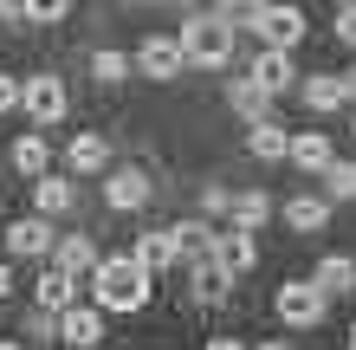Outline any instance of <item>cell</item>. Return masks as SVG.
<instances>
[{
    "instance_id": "obj_33",
    "label": "cell",
    "mask_w": 356,
    "mask_h": 350,
    "mask_svg": "<svg viewBox=\"0 0 356 350\" xmlns=\"http://www.w3.org/2000/svg\"><path fill=\"white\" fill-rule=\"evenodd\" d=\"M207 350H246V344H234V337H214V344H207Z\"/></svg>"
},
{
    "instance_id": "obj_14",
    "label": "cell",
    "mask_w": 356,
    "mask_h": 350,
    "mask_svg": "<svg viewBox=\"0 0 356 350\" xmlns=\"http://www.w3.org/2000/svg\"><path fill=\"white\" fill-rule=\"evenodd\" d=\"M330 221V195H285V228L291 234H318Z\"/></svg>"
},
{
    "instance_id": "obj_39",
    "label": "cell",
    "mask_w": 356,
    "mask_h": 350,
    "mask_svg": "<svg viewBox=\"0 0 356 350\" xmlns=\"http://www.w3.org/2000/svg\"><path fill=\"white\" fill-rule=\"evenodd\" d=\"M169 7H181V0H169Z\"/></svg>"
},
{
    "instance_id": "obj_23",
    "label": "cell",
    "mask_w": 356,
    "mask_h": 350,
    "mask_svg": "<svg viewBox=\"0 0 356 350\" xmlns=\"http://www.w3.org/2000/svg\"><path fill=\"white\" fill-rule=\"evenodd\" d=\"M311 285H318L324 299H343V292H356V266H350L343 253H330V260H318V273H311Z\"/></svg>"
},
{
    "instance_id": "obj_22",
    "label": "cell",
    "mask_w": 356,
    "mask_h": 350,
    "mask_svg": "<svg viewBox=\"0 0 356 350\" xmlns=\"http://www.w3.org/2000/svg\"><path fill=\"white\" fill-rule=\"evenodd\" d=\"M169 234H175V253H181V260L214 253V240H220V234H214V221H201V214H195V221H175Z\"/></svg>"
},
{
    "instance_id": "obj_32",
    "label": "cell",
    "mask_w": 356,
    "mask_h": 350,
    "mask_svg": "<svg viewBox=\"0 0 356 350\" xmlns=\"http://www.w3.org/2000/svg\"><path fill=\"white\" fill-rule=\"evenodd\" d=\"M7 299H13V266L0 260V305H7Z\"/></svg>"
},
{
    "instance_id": "obj_9",
    "label": "cell",
    "mask_w": 356,
    "mask_h": 350,
    "mask_svg": "<svg viewBox=\"0 0 356 350\" xmlns=\"http://www.w3.org/2000/svg\"><path fill=\"white\" fill-rule=\"evenodd\" d=\"M104 208H117V214L149 208V175L143 169H104Z\"/></svg>"
},
{
    "instance_id": "obj_7",
    "label": "cell",
    "mask_w": 356,
    "mask_h": 350,
    "mask_svg": "<svg viewBox=\"0 0 356 350\" xmlns=\"http://www.w3.org/2000/svg\"><path fill=\"white\" fill-rule=\"evenodd\" d=\"M58 344H65V350H97L104 344V305L72 299L65 312H58Z\"/></svg>"
},
{
    "instance_id": "obj_3",
    "label": "cell",
    "mask_w": 356,
    "mask_h": 350,
    "mask_svg": "<svg viewBox=\"0 0 356 350\" xmlns=\"http://www.w3.org/2000/svg\"><path fill=\"white\" fill-rule=\"evenodd\" d=\"M272 312H279V324H291V331H311V324H324L330 299L311 279H285L279 292H272Z\"/></svg>"
},
{
    "instance_id": "obj_28",
    "label": "cell",
    "mask_w": 356,
    "mask_h": 350,
    "mask_svg": "<svg viewBox=\"0 0 356 350\" xmlns=\"http://www.w3.org/2000/svg\"><path fill=\"white\" fill-rule=\"evenodd\" d=\"M91 78H97V85H123V78H130V58H123V52H97Z\"/></svg>"
},
{
    "instance_id": "obj_21",
    "label": "cell",
    "mask_w": 356,
    "mask_h": 350,
    "mask_svg": "<svg viewBox=\"0 0 356 350\" xmlns=\"http://www.w3.org/2000/svg\"><path fill=\"white\" fill-rule=\"evenodd\" d=\"M72 299H78V279L65 273V266H52V273H39V285H33V305H46V312H65Z\"/></svg>"
},
{
    "instance_id": "obj_15",
    "label": "cell",
    "mask_w": 356,
    "mask_h": 350,
    "mask_svg": "<svg viewBox=\"0 0 356 350\" xmlns=\"http://www.w3.org/2000/svg\"><path fill=\"white\" fill-rule=\"evenodd\" d=\"M214 260L227 266V273H253V260H259V240L246 234V228H227V234L214 240Z\"/></svg>"
},
{
    "instance_id": "obj_25",
    "label": "cell",
    "mask_w": 356,
    "mask_h": 350,
    "mask_svg": "<svg viewBox=\"0 0 356 350\" xmlns=\"http://www.w3.org/2000/svg\"><path fill=\"white\" fill-rule=\"evenodd\" d=\"M7 162L33 182V175H46V169H52V150H46L39 136H13V143H7Z\"/></svg>"
},
{
    "instance_id": "obj_1",
    "label": "cell",
    "mask_w": 356,
    "mask_h": 350,
    "mask_svg": "<svg viewBox=\"0 0 356 350\" xmlns=\"http://www.w3.org/2000/svg\"><path fill=\"white\" fill-rule=\"evenodd\" d=\"M91 305L104 312H143L149 305V266H136L130 253H111L91 266Z\"/></svg>"
},
{
    "instance_id": "obj_5",
    "label": "cell",
    "mask_w": 356,
    "mask_h": 350,
    "mask_svg": "<svg viewBox=\"0 0 356 350\" xmlns=\"http://www.w3.org/2000/svg\"><path fill=\"white\" fill-rule=\"evenodd\" d=\"M19 111H26L33 123H58V117L72 111V91H65V78H52V72L26 78V85H19Z\"/></svg>"
},
{
    "instance_id": "obj_30",
    "label": "cell",
    "mask_w": 356,
    "mask_h": 350,
    "mask_svg": "<svg viewBox=\"0 0 356 350\" xmlns=\"http://www.w3.org/2000/svg\"><path fill=\"white\" fill-rule=\"evenodd\" d=\"M330 33H337L343 46L356 52V0H337V19H330Z\"/></svg>"
},
{
    "instance_id": "obj_8",
    "label": "cell",
    "mask_w": 356,
    "mask_h": 350,
    "mask_svg": "<svg viewBox=\"0 0 356 350\" xmlns=\"http://www.w3.org/2000/svg\"><path fill=\"white\" fill-rule=\"evenodd\" d=\"M0 246H7L13 260H46L52 253V221L46 214H19V221H7Z\"/></svg>"
},
{
    "instance_id": "obj_11",
    "label": "cell",
    "mask_w": 356,
    "mask_h": 350,
    "mask_svg": "<svg viewBox=\"0 0 356 350\" xmlns=\"http://www.w3.org/2000/svg\"><path fill=\"white\" fill-rule=\"evenodd\" d=\"M72 201H78V175H33V214H72Z\"/></svg>"
},
{
    "instance_id": "obj_12",
    "label": "cell",
    "mask_w": 356,
    "mask_h": 350,
    "mask_svg": "<svg viewBox=\"0 0 356 350\" xmlns=\"http://www.w3.org/2000/svg\"><path fill=\"white\" fill-rule=\"evenodd\" d=\"M65 169H72V175H104V169H111V143H104L97 130L72 136V143H65Z\"/></svg>"
},
{
    "instance_id": "obj_26",
    "label": "cell",
    "mask_w": 356,
    "mask_h": 350,
    "mask_svg": "<svg viewBox=\"0 0 356 350\" xmlns=\"http://www.w3.org/2000/svg\"><path fill=\"white\" fill-rule=\"evenodd\" d=\"M227 104H234V111H240L246 123H259V117L272 111V91H259L253 78H234V85H227Z\"/></svg>"
},
{
    "instance_id": "obj_31",
    "label": "cell",
    "mask_w": 356,
    "mask_h": 350,
    "mask_svg": "<svg viewBox=\"0 0 356 350\" xmlns=\"http://www.w3.org/2000/svg\"><path fill=\"white\" fill-rule=\"evenodd\" d=\"M7 111H19V78L0 72V117H7Z\"/></svg>"
},
{
    "instance_id": "obj_35",
    "label": "cell",
    "mask_w": 356,
    "mask_h": 350,
    "mask_svg": "<svg viewBox=\"0 0 356 350\" xmlns=\"http://www.w3.org/2000/svg\"><path fill=\"white\" fill-rule=\"evenodd\" d=\"M214 7H220V13H234V0H214Z\"/></svg>"
},
{
    "instance_id": "obj_18",
    "label": "cell",
    "mask_w": 356,
    "mask_h": 350,
    "mask_svg": "<svg viewBox=\"0 0 356 350\" xmlns=\"http://www.w3.org/2000/svg\"><path fill=\"white\" fill-rule=\"evenodd\" d=\"M52 266H65V273H91L97 266V240L91 234H65V240H52Z\"/></svg>"
},
{
    "instance_id": "obj_36",
    "label": "cell",
    "mask_w": 356,
    "mask_h": 350,
    "mask_svg": "<svg viewBox=\"0 0 356 350\" xmlns=\"http://www.w3.org/2000/svg\"><path fill=\"white\" fill-rule=\"evenodd\" d=\"M343 85H350V97H356V72H350V78H343Z\"/></svg>"
},
{
    "instance_id": "obj_34",
    "label": "cell",
    "mask_w": 356,
    "mask_h": 350,
    "mask_svg": "<svg viewBox=\"0 0 356 350\" xmlns=\"http://www.w3.org/2000/svg\"><path fill=\"white\" fill-rule=\"evenodd\" d=\"M0 350H26V344H19V337H0Z\"/></svg>"
},
{
    "instance_id": "obj_4",
    "label": "cell",
    "mask_w": 356,
    "mask_h": 350,
    "mask_svg": "<svg viewBox=\"0 0 356 350\" xmlns=\"http://www.w3.org/2000/svg\"><path fill=\"white\" fill-rule=\"evenodd\" d=\"M246 26H253L266 46H285V52H291V46L305 39V7H279V0H259V7L246 13Z\"/></svg>"
},
{
    "instance_id": "obj_37",
    "label": "cell",
    "mask_w": 356,
    "mask_h": 350,
    "mask_svg": "<svg viewBox=\"0 0 356 350\" xmlns=\"http://www.w3.org/2000/svg\"><path fill=\"white\" fill-rule=\"evenodd\" d=\"M259 350H285V344H259Z\"/></svg>"
},
{
    "instance_id": "obj_17",
    "label": "cell",
    "mask_w": 356,
    "mask_h": 350,
    "mask_svg": "<svg viewBox=\"0 0 356 350\" xmlns=\"http://www.w3.org/2000/svg\"><path fill=\"white\" fill-rule=\"evenodd\" d=\"M227 292H234V273H227L214 253H201L195 260V299L201 305H227Z\"/></svg>"
},
{
    "instance_id": "obj_6",
    "label": "cell",
    "mask_w": 356,
    "mask_h": 350,
    "mask_svg": "<svg viewBox=\"0 0 356 350\" xmlns=\"http://www.w3.org/2000/svg\"><path fill=\"white\" fill-rule=\"evenodd\" d=\"M181 65H188L181 33H149V39H143V52H136V72H143V78H156V85L181 78Z\"/></svg>"
},
{
    "instance_id": "obj_27",
    "label": "cell",
    "mask_w": 356,
    "mask_h": 350,
    "mask_svg": "<svg viewBox=\"0 0 356 350\" xmlns=\"http://www.w3.org/2000/svg\"><path fill=\"white\" fill-rule=\"evenodd\" d=\"M324 195H330V208H337V201H356V162L330 156V169H324Z\"/></svg>"
},
{
    "instance_id": "obj_20",
    "label": "cell",
    "mask_w": 356,
    "mask_h": 350,
    "mask_svg": "<svg viewBox=\"0 0 356 350\" xmlns=\"http://www.w3.org/2000/svg\"><path fill=\"white\" fill-rule=\"evenodd\" d=\"M298 97L311 111H337V104H350V85L330 78V72H318V78H298Z\"/></svg>"
},
{
    "instance_id": "obj_10",
    "label": "cell",
    "mask_w": 356,
    "mask_h": 350,
    "mask_svg": "<svg viewBox=\"0 0 356 350\" xmlns=\"http://www.w3.org/2000/svg\"><path fill=\"white\" fill-rule=\"evenodd\" d=\"M246 78H253L259 91H272V97L298 91V65H291V52H285V46H266V52L253 58V72H246Z\"/></svg>"
},
{
    "instance_id": "obj_24",
    "label": "cell",
    "mask_w": 356,
    "mask_h": 350,
    "mask_svg": "<svg viewBox=\"0 0 356 350\" xmlns=\"http://www.w3.org/2000/svg\"><path fill=\"white\" fill-rule=\"evenodd\" d=\"M227 208H234V228H246V234H259L266 221H272V195H266V189H240L234 201H227Z\"/></svg>"
},
{
    "instance_id": "obj_38",
    "label": "cell",
    "mask_w": 356,
    "mask_h": 350,
    "mask_svg": "<svg viewBox=\"0 0 356 350\" xmlns=\"http://www.w3.org/2000/svg\"><path fill=\"white\" fill-rule=\"evenodd\" d=\"M350 350H356V324H350Z\"/></svg>"
},
{
    "instance_id": "obj_19",
    "label": "cell",
    "mask_w": 356,
    "mask_h": 350,
    "mask_svg": "<svg viewBox=\"0 0 356 350\" xmlns=\"http://www.w3.org/2000/svg\"><path fill=\"white\" fill-rule=\"evenodd\" d=\"M130 260H136V266H149V273L175 266V260H181V253H175V234H169V228H149V234L130 246Z\"/></svg>"
},
{
    "instance_id": "obj_2",
    "label": "cell",
    "mask_w": 356,
    "mask_h": 350,
    "mask_svg": "<svg viewBox=\"0 0 356 350\" xmlns=\"http://www.w3.org/2000/svg\"><path fill=\"white\" fill-rule=\"evenodd\" d=\"M181 52H188V65H227V58H234V19H227L220 7L195 13L181 26Z\"/></svg>"
},
{
    "instance_id": "obj_13",
    "label": "cell",
    "mask_w": 356,
    "mask_h": 350,
    "mask_svg": "<svg viewBox=\"0 0 356 350\" xmlns=\"http://www.w3.org/2000/svg\"><path fill=\"white\" fill-rule=\"evenodd\" d=\"M285 156L298 162V169L324 175V169H330V156H337V143H330L324 130H298V136H291V150H285Z\"/></svg>"
},
{
    "instance_id": "obj_16",
    "label": "cell",
    "mask_w": 356,
    "mask_h": 350,
    "mask_svg": "<svg viewBox=\"0 0 356 350\" xmlns=\"http://www.w3.org/2000/svg\"><path fill=\"white\" fill-rule=\"evenodd\" d=\"M285 150H291V136H285L272 117L246 123V156H253V162H285Z\"/></svg>"
},
{
    "instance_id": "obj_29",
    "label": "cell",
    "mask_w": 356,
    "mask_h": 350,
    "mask_svg": "<svg viewBox=\"0 0 356 350\" xmlns=\"http://www.w3.org/2000/svg\"><path fill=\"white\" fill-rule=\"evenodd\" d=\"M19 7H26L33 26H58V19L72 13V0H19Z\"/></svg>"
}]
</instances>
